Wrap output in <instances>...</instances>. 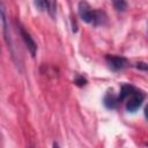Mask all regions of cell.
I'll return each instance as SVG.
<instances>
[{"label":"cell","instance_id":"obj_1","mask_svg":"<svg viewBox=\"0 0 148 148\" xmlns=\"http://www.w3.org/2000/svg\"><path fill=\"white\" fill-rule=\"evenodd\" d=\"M143 99H145V94L140 90H135L126 99V110L128 112H135L141 106Z\"/></svg>","mask_w":148,"mask_h":148},{"label":"cell","instance_id":"obj_2","mask_svg":"<svg viewBox=\"0 0 148 148\" xmlns=\"http://www.w3.org/2000/svg\"><path fill=\"white\" fill-rule=\"evenodd\" d=\"M105 60H106V64H108L109 68L111 71H114V72L121 71L128 65V60L125 57H121V56L106 54L105 56Z\"/></svg>","mask_w":148,"mask_h":148},{"label":"cell","instance_id":"obj_3","mask_svg":"<svg viewBox=\"0 0 148 148\" xmlns=\"http://www.w3.org/2000/svg\"><path fill=\"white\" fill-rule=\"evenodd\" d=\"M0 13H1V23H2V32H3V38L8 45V49H10L12 54L14 56V51H13V44H12V38H10V34H9V24H8V20H7V14H6V8L3 2H0Z\"/></svg>","mask_w":148,"mask_h":148},{"label":"cell","instance_id":"obj_4","mask_svg":"<svg viewBox=\"0 0 148 148\" xmlns=\"http://www.w3.org/2000/svg\"><path fill=\"white\" fill-rule=\"evenodd\" d=\"M17 28H18L20 36L22 37V39H23V42H24L28 51L30 52V54L32 57H35L36 56V52H37V44H36V42L34 40V38L31 37V35L24 29V27L21 23H17Z\"/></svg>","mask_w":148,"mask_h":148},{"label":"cell","instance_id":"obj_5","mask_svg":"<svg viewBox=\"0 0 148 148\" xmlns=\"http://www.w3.org/2000/svg\"><path fill=\"white\" fill-rule=\"evenodd\" d=\"M77 13H79L80 18H81L83 22L92 24V22H94V16H95V10L91 9V7L88 5V2H86V1L79 2Z\"/></svg>","mask_w":148,"mask_h":148},{"label":"cell","instance_id":"obj_6","mask_svg":"<svg viewBox=\"0 0 148 148\" xmlns=\"http://www.w3.org/2000/svg\"><path fill=\"white\" fill-rule=\"evenodd\" d=\"M118 96H116L113 92H106L103 98V104L106 109H114L118 105Z\"/></svg>","mask_w":148,"mask_h":148},{"label":"cell","instance_id":"obj_7","mask_svg":"<svg viewBox=\"0 0 148 148\" xmlns=\"http://www.w3.org/2000/svg\"><path fill=\"white\" fill-rule=\"evenodd\" d=\"M135 90L136 89L133 86H131V84H123L121 86V89H120V94L118 95V101L119 102H123V101L127 99L130 97V95L132 92H134Z\"/></svg>","mask_w":148,"mask_h":148},{"label":"cell","instance_id":"obj_8","mask_svg":"<svg viewBox=\"0 0 148 148\" xmlns=\"http://www.w3.org/2000/svg\"><path fill=\"white\" fill-rule=\"evenodd\" d=\"M106 20V15L104 12L102 10H98V9H95V16H94V22H92V25H102L104 24Z\"/></svg>","mask_w":148,"mask_h":148},{"label":"cell","instance_id":"obj_9","mask_svg":"<svg viewBox=\"0 0 148 148\" xmlns=\"http://www.w3.org/2000/svg\"><path fill=\"white\" fill-rule=\"evenodd\" d=\"M113 7L117 12H124L127 8V2L124 0H116L113 1Z\"/></svg>","mask_w":148,"mask_h":148},{"label":"cell","instance_id":"obj_10","mask_svg":"<svg viewBox=\"0 0 148 148\" xmlns=\"http://www.w3.org/2000/svg\"><path fill=\"white\" fill-rule=\"evenodd\" d=\"M56 8H57V3L54 1H46V10L51 15V17L56 16V10H57Z\"/></svg>","mask_w":148,"mask_h":148},{"label":"cell","instance_id":"obj_11","mask_svg":"<svg viewBox=\"0 0 148 148\" xmlns=\"http://www.w3.org/2000/svg\"><path fill=\"white\" fill-rule=\"evenodd\" d=\"M74 82H75V84H76V86H80V87H82V86H84V84L87 83V80H86L83 76L79 75V76H76V79L74 80Z\"/></svg>","mask_w":148,"mask_h":148},{"label":"cell","instance_id":"obj_12","mask_svg":"<svg viewBox=\"0 0 148 148\" xmlns=\"http://www.w3.org/2000/svg\"><path fill=\"white\" fill-rule=\"evenodd\" d=\"M35 6L39 10H46V1H35Z\"/></svg>","mask_w":148,"mask_h":148},{"label":"cell","instance_id":"obj_13","mask_svg":"<svg viewBox=\"0 0 148 148\" xmlns=\"http://www.w3.org/2000/svg\"><path fill=\"white\" fill-rule=\"evenodd\" d=\"M135 67H136L138 69L148 71V64H146V62H136V64H135Z\"/></svg>","mask_w":148,"mask_h":148},{"label":"cell","instance_id":"obj_14","mask_svg":"<svg viewBox=\"0 0 148 148\" xmlns=\"http://www.w3.org/2000/svg\"><path fill=\"white\" fill-rule=\"evenodd\" d=\"M145 117H146V119L148 120V105L145 108Z\"/></svg>","mask_w":148,"mask_h":148},{"label":"cell","instance_id":"obj_15","mask_svg":"<svg viewBox=\"0 0 148 148\" xmlns=\"http://www.w3.org/2000/svg\"><path fill=\"white\" fill-rule=\"evenodd\" d=\"M53 148H60V147L58 146V143H56V142H54V143H53Z\"/></svg>","mask_w":148,"mask_h":148}]
</instances>
